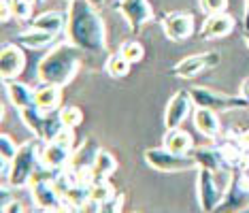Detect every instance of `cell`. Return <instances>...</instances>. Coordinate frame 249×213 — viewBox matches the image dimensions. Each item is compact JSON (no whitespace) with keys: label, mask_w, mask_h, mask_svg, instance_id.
<instances>
[{"label":"cell","mask_w":249,"mask_h":213,"mask_svg":"<svg viewBox=\"0 0 249 213\" xmlns=\"http://www.w3.org/2000/svg\"><path fill=\"white\" fill-rule=\"evenodd\" d=\"M66 41L81 52L103 53L107 49V24L92 0H69Z\"/></svg>","instance_id":"1"},{"label":"cell","mask_w":249,"mask_h":213,"mask_svg":"<svg viewBox=\"0 0 249 213\" xmlns=\"http://www.w3.org/2000/svg\"><path fill=\"white\" fill-rule=\"evenodd\" d=\"M79 52L81 49H77L69 41L53 45L41 58V62L36 64L38 81H43V86H60V88L71 83L79 72V66H81Z\"/></svg>","instance_id":"2"},{"label":"cell","mask_w":249,"mask_h":213,"mask_svg":"<svg viewBox=\"0 0 249 213\" xmlns=\"http://www.w3.org/2000/svg\"><path fill=\"white\" fill-rule=\"evenodd\" d=\"M41 139H32L19 145V151L11 160V169L7 175V183L11 188H24L35 179L41 169Z\"/></svg>","instance_id":"3"},{"label":"cell","mask_w":249,"mask_h":213,"mask_svg":"<svg viewBox=\"0 0 249 213\" xmlns=\"http://www.w3.org/2000/svg\"><path fill=\"white\" fill-rule=\"evenodd\" d=\"M72 149H75V132H72V128H64L55 139L43 145V151H41L43 169L52 173L66 169L72 160V154H75Z\"/></svg>","instance_id":"4"},{"label":"cell","mask_w":249,"mask_h":213,"mask_svg":"<svg viewBox=\"0 0 249 213\" xmlns=\"http://www.w3.org/2000/svg\"><path fill=\"white\" fill-rule=\"evenodd\" d=\"M19 117L24 122V126L35 134L41 141H52L58 134L64 130V124H62V115L60 111H52V113H45V111L36 109V106H28V109L19 111Z\"/></svg>","instance_id":"5"},{"label":"cell","mask_w":249,"mask_h":213,"mask_svg":"<svg viewBox=\"0 0 249 213\" xmlns=\"http://www.w3.org/2000/svg\"><path fill=\"white\" fill-rule=\"evenodd\" d=\"M249 207V171L232 169L230 183L215 213H241Z\"/></svg>","instance_id":"6"},{"label":"cell","mask_w":249,"mask_h":213,"mask_svg":"<svg viewBox=\"0 0 249 213\" xmlns=\"http://www.w3.org/2000/svg\"><path fill=\"white\" fill-rule=\"evenodd\" d=\"M190 96L194 106H202V109H211L215 113H224V111H239V109H247L249 100L243 96H228V94H219L213 92L209 88H192Z\"/></svg>","instance_id":"7"},{"label":"cell","mask_w":249,"mask_h":213,"mask_svg":"<svg viewBox=\"0 0 249 213\" xmlns=\"http://www.w3.org/2000/svg\"><path fill=\"white\" fill-rule=\"evenodd\" d=\"M145 162L154 171L160 173H183L198 169L196 160L190 154H175L166 147H151L145 151Z\"/></svg>","instance_id":"8"},{"label":"cell","mask_w":249,"mask_h":213,"mask_svg":"<svg viewBox=\"0 0 249 213\" xmlns=\"http://www.w3.org/2000/svg\"><path fill=\"white\" fill-rule=\"evenodd\" d=\"M196 194H198V207L205 213H215L219 203L224 198L226 186L219 183V175L207 171V169H198V179H196Z\"/></svg>","instance_id":"9"},{"label":"cell","mask_w":249,"mask_h":213,"mask_svg":"<svg viewBox=\"0 0 249 213\" xmlns=\"http://www.w3.org/2000/svg\"><path fill=\"white\" fill-rule=\"evenodd\" d=\"M115 9L122 13V18L128 21L130 30L137 35L141 32L147 21L154 19V9H151L149 0H117Z\"/></svg>","instance_id":"10"},{"label":"cell","mask_w":249,"mask_h":213,"mask_svg":"<svg viewBox=\"0 0 249 213\" xmlns=\"http://www.w3.org/2000/svg\"><path fill=\"white\" fill-rule=\"evenodd\" d=\"M222 55L217 52H205V53H196L183 58L179 64H175V69H171V75L181 77V79H192L198 72H202L209 66H217Z\"/></svg>","instance_id":"11"},{"label":"cell","mask_w":249,"mask_h":213,"mask_svg":"<svg viewBox=\"0 0 249 213\" xmlns=\"http://www.w3.org/2000/svg\"><path fill=\"white\" fill-rule=\"evenodd\" d=\"M162 30H164V35L175 43L188 41V38L194 35V18H192L190 13H181V11L166 13L162 18Z\"/></svg>","instance_id":"12"},{"label":"cell","mask_w":249,"mask_h":213,"mask_svg":"<svg viewBox=\"0 0 249 213\" xmlns=\"http://www.w3.org/2000/svg\"><path fill=\"white\" fill-rule=\"evenodd\" d=\"M192 96L188 89H179L175 96L168 100L166 105V111H164V124H166V130L168 128H179L188 120L190 111H192Z\"/></svg>","instance_id":"13"},{"label":"cell","mask_w":249,"mask_h":213,"mask_svg":"<svg viewBox=\"0 0 249 213\" xmlns=\"http://www.w3.org/2000/svg\"><path fill=\"white\" fill-rule=\"evenodd\" d=\"M26 69V55L21 53V49L13 43L2 45V52H0V75L2 81H13L24 72Z\"/></svg>","instance_id":"14"},{"label":"cell","mask_w":249,"mask_h":213,"mask_svg":"<svg viewBox=\"0 0 249 213\" xmlns=\"http://www.w3.org/2000/svg\"><path fill=\"white\" fill-rule=\"evenodd\" d=\"M234 30V18L228 13H213L207 15V19L200 26V36L202 38H222L228 36Z\"/></svg>","instance_id":"15"},{"label":"cell","mask_w":249,"mask_h":213,"mask_svg":"<svg viewBox=\"0 0 249 213\" xmlns=\"http://www.w3.org/2000/svg\"><path fill=\"white\" fill-rule=\"evenodd\" d=\"M192 120H194V128L202 137L209 139H217L219 137V117L215 111L211 109H202V106H194V113H192Z\"/></svg>","instance_id":"16"},{"label":"cell","mask_w":249,"mask_h":213,"mask_svg":"<svg viewBox=\"0 0 249 213\" xmlns=\"http://www.w3.org/2000/svg\"><path fill=\"white\" fill-rule=\"evenodd\" d=\"M190 156L196 160L198 169H207V171L215 173V175L222 171H230V169H226L222 156H219L217 145H215V147H196V149L190 151Z\"/></svg>","instance_id":"17"},{"label":"cell","mask_w":249,"mask_h":213,"mask_svg":"<svg viewBox=\"0 0 249 213\" xmlns=\"http://www.w3.org/2000/svg\"><path fill=\"white\" fill-rule=\"evenodd\" d=\"M4 83H7V96L11 100V105H13L18 111L28 109V106H35L36 92L28 86V83H21V81H15V79L4 81Z\"/></svg>","instance_id":"18"},{"label":"cell","mask_w":249,"mask_h":213,"mask_svg":"<svg viewBox=\"0 0 249 213\" xmlns=\"http://www.w3.org/2000/svg\"><path fill=\"white\" fill-rule=\"evenodd\" d=\"M117 171V160L115 156L111 154V151L107 149H98V154H96V160L92 164V169H89V183L94 181H105V179H109L113 173Z\"/></svg>","instance_id":"19"},{"label":"cell","mask_w":249,"mask_h":213,"mask_svg":"<svg viewBox=\"0 0 249 213\" xmlns=\"http://www.w3.org/2000/svg\"><path fill=\"white\" fill-rule=\"evenodd\" d=\"M15 43L26 49H43V47L53 45L55 36L45 30H38V28H30V30H26V32H19V35L15 36Z\"/></svg>","instance_id":"20"},{"label":"cell","mask_w":249,"mask_h":213,"mask_svg":"<svg viewBox=\"0 0 249 213\" xmlns=\"http://www.w3.org/2000/svg\"><path fill=\"white\" fill-rule=\"evenodd\" d=\"M192 145H194L192 137L185 130H181V128H168L162 139V147L171 149L175 154H190Z\"/></svg>","instance_id":"21"},{"label":"cell","mask_w":249,"mask_h":213,"mask_svg":"<svg viewBox=\"0 0 249 213\" xmlns=\"http://www.w3.org/2000/svg\"><path fill=\"white\" fill-rule=\"evenodd\" d=\"M32 28H38V30H45L49 35L58 36L60 32L66 30V18L58 11H45L38 18L32 19Z\"/></svg>","instance_id":"22"},{"label":"cell","mask_w":249,"mask_h":213,"mask_svg":"<svg viewBox=\"0 0 249 213\" xmlns=\"http://www.w3.org/2000/svg\"><path fill=\"white\" fill-rule=\"evenodd\" d=\"M62 105V88L60 86H43L41 89H36V109L52 113V111L60 109Z\"/></svg>","instance_id":"23"},{"label":"cell","mask_w":249,"mask_h":213,"mask_svg":"<svg viewBox=\"0 0 249 213\" xmlns=\"http://www.w3.org/2000/svg\"><path fill=\"white\" fill-rule=\"evenodd\" d=\"M130 64L124 55L117 52V53H111L109 58H107V64H105V71H107V75L113 77V79H122V77H126L128 72H130Z\"/></svg>","instance_id":"24"},{"label":"cell","mask_w":249,"mask_h":213,"mask_svg":"<svg viewBox=\"0 0 249 213\" xmlns=\"http://www.w3.org/2000/svg\"><path fill=\"white\" fill-rule=\"evenodd\" d=\"M115 196H117V192L109 183V179H105V181H94L92 186H89V200H94V203H98V205L115 198Z\"/></svg>","instance_id":"25"},{"label":"cell","mask_w":249,"mask_h":213,"mask_svg":"<svg viewBox=\"0 0 249 213\" xmlns=\"http://www.w3.org/2000/svg\"><path fill=\"white\" fill-rule=\"evenodd\" d=\"M120 53L128 60L130 64H134V62H141V60H143L145 49H143V45H141L139 41H126L120 47Z\"/></svg>","instance_id":"26"},{"label":"cell","mask_w":249,"mask_h":213,"mask_svg":"<svg viewBox=\"0 0 249 213\" xmlns=\"http://www.w3.org/2000/svg\"><path fill=\"white\" fill-rule=\"evenodd\" d=\"M60 115H62V124H64V128H72L75 130L77 126H81V122H83V111L79 109V106H64V109L60 111Z\"/></svg>","instance_id":"27"},{"label":"cell","mask_w":249,"mask_h":213,"mask_svg":"<svg viewBox=\"0 0 249 213\" xmlns=\"http://www.w3.org/2000/svg\"><path fill=\"white\" fill-rule=\"evenodd\" d=\"M32 7H35V0H11L13 18L19 21L32 19Z\"/></svg>","instance_id":"28"},{"label":"cell","mask_w":249,"mask_h":213,"mask_svg":"<svg viewBox=\"0 0 249 213\" xmlns=\"http://www.w3.org/2000/svg\"><path fill=\"white\" fill-rule=\"evenodd\" d=\"M18 151H19V145L13 141V137L2 132V137H0V160L11 162L18 156Z\"/></svg>","instance_id":"29"},{"label":"cell","mask_w":249,"mask_h":213,"mask_svg":"<svg viewBox=\"0 0 249 213\" xmlns=\"http://www.w3.org/2000/svg\"><path fill=\"white\" fill-rule=\"evenodd\" d=\"M198 7L205 15L224 13L226 7H228V0H198Z\"/></svg>","instance_id":"30"},{"label":"cell","mask_w":249,"mask_h":213,"mask_svg":"<svg viewBox=\"0 0 249 213\" xmlns=\"http://www.w3.org/2000/svg\"><path fill=\"white\" fill-rule=\"evenodd\" d=\"M122 207H124V194H117L115 198L100 205L98 213H122Z\"/></svg>","instance_id":"31"},{"label":"cell","mask_w":249,"mask_h":213,"mask_svg":"<svg viewBox=\"0 0 249 213\" xmlns=\"http://www.w3.org/2000/svg\"><path fill=\"white\" fill-rule=\"evenodd\" d=\"M0 11H2V13H0V19H2V24H7V21L13 18V9H11V0H2V2H0Z\"/></svg>","instance_id":"32"},{"label":"cell","mask_w":249,"mask_h":213,"mask_svg":"<svg viewBox=\"0 0 249 213\" xmlns=\"http://www.w3.org/2000/svg\"><path fill=\"white\" fill-rule=\"evenodd\" d=\"M2 213H24V205H21L19 200H13V203H9L7 207H2Z\"/></svg>","instance_id":"33"},{"label":"cell","mask_w":249,"mask_h":213,"mask_svg":"<svg viewBox=\"0 0 249 213\" xmlns=\"http://www.w3.org/2000/svg\"><path fill=\"white\" fill-rule=\"evenodd\" d=\"M236 141H239V145L245 151H249V130H245L243 134H239V137H236Z\"/></svg>","instance_id":"34"},{"label":"cell","mask_w":249,"mask_h":213,"mask_svg":"<svg viewBox=\"0 0 249 213\" xmlns=\"http://www.w3.org/2000/svg\"><path fill=\"white\" fill-rule=\"evenodd\" d=\"M243 21H245V30H249V0H245V18H243Z\"/></svg>","instance_id":"35"},{"label":"cell","mask_w":249,"mask_h":213,"mask_svg":"<svg viewBox=\"0 0 249 213\" xmlns=\"http://www.w3.org/2000/svg\"><path fill=\"white\" fill-rule=\"evenodd\" d=\"M241 94H243V98H247L249 100V79L243 83V88H241Z\"/></svg>","instance_id":"36"},{"label":"cell","mask_w":249,"mask_h":213,"mask_svg":"<svg viewBox=\"0 0 249 213\" xmlns=\"http://www.w3.org/2000/svg\"><path fill=\"white\" fill-rule=\"evenodd\" d=\"M62 213H83V209H81V207H66Z\"/></svg>","instance_id":"37"},{"label":"cell","mask_w":249,"mask_h":213,"mask_svg":"<svg viewBox=\"0 0 249 213\" xmlns=\"http://www.w3.org/2000/svg\"><path fill=\"white\" fill-rule=\"evenodd\" d=\"M243 38H245V45H247V47H249V30L245 32V36H243Z\"/></svg>","instance_id":"38"},{"label":"cell","mask_w":249,"mask_h":213,"mask_svg":"<svg viewBox=\"0 0 249 213\" xmlns=\"http://www.w3.org/2000/svg\"><path fill=\"white\" fill-rule=\"evenodd\" d=\"M47 2V0H35V4H45Z\"/></svg>","instance_id":"39"}]
</instances>
